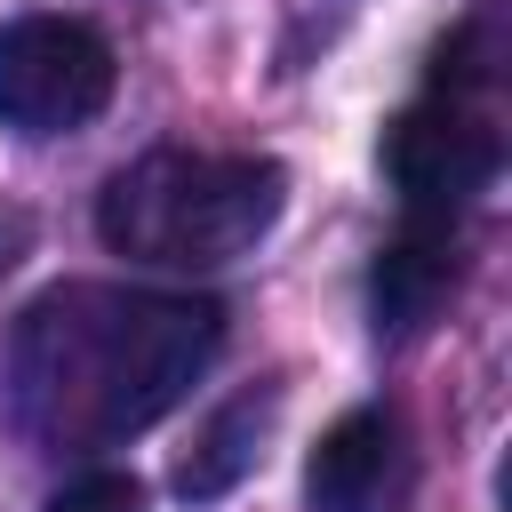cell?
<instances>
[{"label": "cell", "instance_id": "obj_1", "mask_svg": "<svg viewBox=\"0 0 512 512\" xmlns=\"http://www.w3.org/2000/svg\"><path fill=\"white\" fill-rule=\"evenodd\" d=\"M224 352L216 296L64 280L8 336V416L24 440L80 456L160 424Z\"/></svg>", "mask_w": 512, "mask_h": 512}, {"label": "cell", "instance_id": "obj_2", "mask_svg": "<svg viewBox=\"0 0 512 512\" xmlns=\"http://www.w3.org/2000/svg\"><path fill=\"white\" fill-rule=\"evenodd\" d=\"M288 200V168L264 152H144L96 192V232L128 264H232L248 256Z\"/></svg>", "mask_w": 512, "mask_h": 512}, {"label": "cell", "instance_id": "obj_3", "mask_svg": "<svg viewBox=\"0 0 512 512\" xmlns=\"http://www.w3.org/2000/svg\"><path fill=\"white\" fill-rule=\"evenodd\" d=\"M112 40L80 16H16L0 24V128L72 136L112 104Z\"/></svg>", "mask_w": 512, "mask_h": 512}, {"label": "cell", "instance_id": "obj_4", "mask_svg": "<svg viewBox=\"0 0 512 512\" xmlns=\"http://www.w3.org/2000/svg\"><path fill=\"white\" fill-rule=\"evenodd\" d=\"M504 168V128L488 104H456V96H416L392 128H384V176L400 192L408 216H464Z\"/></svg>", "mask_w": 512, "mask_h": 512}, {"label": "cell", "instance_id": "obj_5", "mask_svg": "<svg viewBox=\"0 0 512 512\" xmlns=\"http://www.w3.org/2000/svg\"><path fill=\"white\" fill-rule=\"evenodd\" d=\"M312 512H416V440L392 408H352L304 464Z\"/></svg>", "mask_w": 512, "mask_h": 512}, {"label": "cell", "instance_id": "obj_6", "mask_svg": "<svg viewBox=\"0 0 512 512\" xmlns=\"http://www.w3.org/2000/svg\"><path fill=\"white\" fill-rule=\"evenodd\" d=\"M456 280H464L456 232L432 224V216H408L400 240H384L376 264H368V312H376L384 336H416V328H432L448 312Z\"/></svg>", "mask_w": 512, "mask_h": 512}, {"label": "cell", "instance_id": "obj_7", "mask_svg": "<svg viewBox=\"0 0 512 512\" xmlns=\"http://www.w3.org/2000/svg\"><path fill=\"white\" fill-rule=\"evenodd\" d=\"M264 432H272V384H264V392L224 400V408L208 416V432L192 440V456L176 464V496L216 504L224 488H240V480L256 472V456H264Z\"/></svg>", "mask_w": 512, "mask_h": 512}, {"label": "cell", "instance_id": "obj_8", "mask_svg": "<svg viewBox=\"0 0 512 512\" xmlns=\"http://www.w3.org/2000/svg\"><path fill=\"white\" fill-rule=\"evenodd\" d=\"M512 64V40H504V8H472L440 48H432V88L424 96H456V104H488L496 80Z\"/></svg>", "mask_w": 512, "mask_h": 512}, {"label": "cell", "instance_id": "obj_9", "mask_svg": "<svg viewBox=\"0 0 512 512\" xmlns=\"http://www.w3.org/2000/svg\"><path fill=\"white\" fill-rule=\"evenodd\" d=\"M48 512H144V480L136 472H80L72 488H56Z\"/></svg>", "mask_w": 512, "mask_h": 512}]
</instances>
